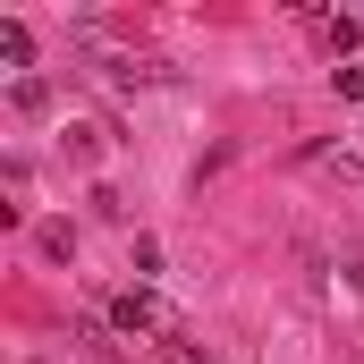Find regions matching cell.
<instances>
[{"label": "cell", "mask_w": 364, "mask_h": 364, "mask_svg": "<svg viewBox=\"0 0 364 364\" xmlns=\"http://www.w3.org/2000/svg\"><path fill=\"white\" fill-rule=\"evenodd\" d=\"M110 331L144 339V331H178V322L161 314V296H153V288H119V296H110Z\"/></svg>", "instance_id": "1"}, {"label": "cell", "mask_w": 364, "mask_h": 364, "mask_svg": "<svg viewBox=\"0 0 364 364\" xmlns=\"http://www.w3.org/2000/svg\"><path fill=\"white\" fill-rule=\"evenodd\" d=\"M0 60H9V68H26V60H34V34H26L17 17H0Z\"/></svg>", "instance_id": "2"}, {"label": "cell", "mask_w": 364, "mask_h": 364, "mask_svg": "<svg viewBox=\"0 0 364 364\" xmlns=\"http://www.w3.org/2000/svg\"><path fill=\"white\" fill-rule=\"evenodd\" d=\"M43 255L68 263V255H77V229H68V220H43Z\"/></svg>", "instance_id": "3"}, {"label": "cell", "mask_w": 364, "mask_h": 364, "mask_svg": "<svg viewBox=\"0 0 364 364\" xmlns=\"http://www.w3.org/2000/svg\"><path fill=\"white\" fill-rule=\"evenodd\" d=\"M322 43H331V51L348 60V51H356V43H364V26H356V17H331V26H322Z\"/></svg>", "instance_id": "4"}, {"label": "cell", "mask_w": 364, "mask_h": 364, "mask_svg": "<svg viewBox=\"0 0 364 364\" xmlns=\"http://www.w3.org/2000/svg\"><path fill=\"white\" fill-rule=\"evenodd\" d=\"M331 93H339V102H364V68H356V60L331 68Z\"/></svg>", "instance_id": "5"}]
</instances>
